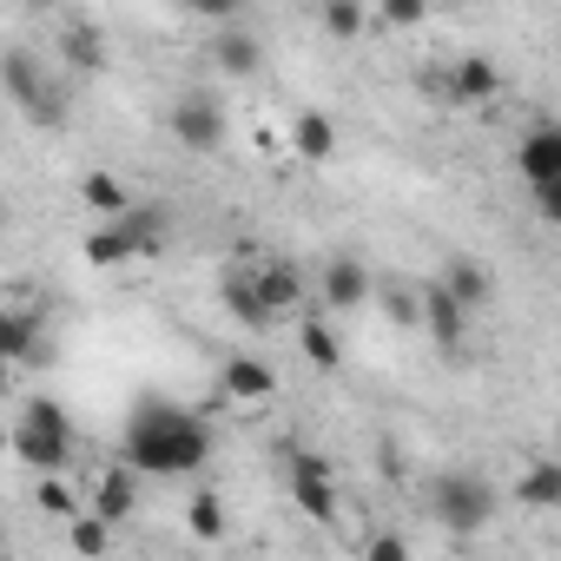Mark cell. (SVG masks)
I'll use <instances>...</instances> for the list:
<instances>
[{"mask_svg": "<svg viewBox=\"0 0 561 561\" xmlns=\"http://www.w3.org/2000/svg\"><path fill=\"white\" fill-rule=\"evenodd\" d=\"M291 152H298L305 165H324V159H337V126H331V113L305 106V113L291 119Z\"/></svg>", "mask_w": 561, "mask_h": 561, "instance_id": "obj_16", "label": "cell"}, {"mask_svg": "<svg viewBox=\"0 0 561 561\" xmlns=\"http://www.w3.org/2000/svg\"><path fill=\"white\" fill-rule=\"evenodd\" d=\"M133 508H139V476H133L126 462H119V469H100V476H93V515L119 528V522H133Z\"/></svg>", "mask_w": 561, "mask_h": 561, "instance_id": "obj_13", "label": "cell"}, {"mask_svg": "<svg viewBox=\"0 0 561 561\" xmlns=\"http://www.w3.org/2000/svg\"><path fill=\"white\" fill-rule=\"evenodd\" d=\"M535 211H541V225H561V185H541L535 192Z\"/></svg>", "mask_w": 561, "mask_h": 561, "instance_id": "obj_32", "label": "cell"}, {"mask_svg": "<svg viewBox=\"0 0 561 561\" xmlns=\"http://www.w3.org/2000/svg\"><path fill=\"white\" fill-rule=\"evenodd\" d=\"M225 522H231V515H225V502H218L211 489H198V495L185 502V528H192L198 541H218V535H225Z\"/></svg>", "mask_w": 561, "mask_h": 561, "instance_id": "obj_25", "label": "cell"}, {"mask_svg": "<svg viewBox=\"0 0 561 561\" xmlns=\"http://www.w3.org/2000/svg\"><path fill=\"white\" fill-rule=\"evenodd\" d=\"M443 285H449V298H456L469 318H476V311L489 305V291H495V285H489V271H482L476 257H443Z\"/></svg>", "mask_w": 561, "mask_h": 561, "instance_id": "obj_18", "label": "cell"}, {"mask_svg": "<svg viewBox=\"0 0 561 561\" xmlns=\"http://www.w3.org/2000/svg\"><path fill=\"white\" fill-rule=\"evenodd\" d=\"M554 462H561V423H554Z\"/></svg>", "mask_w": 561, "mask_h": 561, "instance_id": "obj_33", "label": "cell"}, {"mask_svg": "<svg viewBox=\"0 0 561 561\" xmlns=\"http://www.w3.org/2000/svg\"><path fill=\"white\" fill-rule=\"evenodd\" d=\"M291 502L311 522H337V476L324 456H291Z\"/></svg>", "mask_w": 561, "mask_h": 561, "instance_id": "obj_9", "label": "cell"}, {"mask_svg": "<svg viewBox=\"0 0 561 561\" xmlns=\"http://www.w3.org/2000/svg\"><path fill=\"white\" fill-rule=\"evenodd\" d=\"M211 67H218L225 80H251V73L264 67V41L244 34V27H225V34L211 41Z\"/></svg>", "mask_w": 561, "mask_h": 561, "instance_id": "obj_14", "label": "cell"}, {"mask_svg": "<svg viewBox=\"0 0 561 561\" xmlns=\"http://www.w3.org/2000/svg\"><path fill=\"white\" fill-rule=\"evenodd\" d=\"M318 291H324V311H364L377 285H370V264H364V257L337 251V257H324V271H318Z\"/></svg>", "mask_w": 561, "mask_h": 561, "instance_id": "obj_8", "label": "cell"}, {"mask_svg": "<svg viewBox=\"0 0 561 561\" xmlns=\"http://www.w3.org/2000/svg\"><path fill=\"white\" fill-rule=\"evenodd\" d=\"M54 344H41V318L34 311H8L0 318V357L8 364H41Z\"/></svg>", "mask_w": 561, "mask_h": 561, "instance_id": "obj_17", "label": "cell"}, {"mask_svg": "<svg viewBox=\"0 0 561 561\" xmlns=\"http://www.w3.org/2000/svg\"><path fill=\"white\" fill-rule=\"evenodd\" d=\"M165 211H172V205H159V198H139V205L119 218V231L133 238V251H139V257H159V251H165V238H172V218H165Z\"/></svg>", "mask_w": 561, "mask_h": 561, "instance_id": "obj_15", "label": "cell"}, {"mask_svg": "<svg viewBox=\"0 0 561 561\" xmlns=\"http://www.w3.org/2000/svg\"><path fill=\"white\" fill-rule=\"evenodd\" d=\"M80 198H87V211H100L106 225H119V218L139 205V198H133V192H126L113 172H87V179H80Z\"/></svg>", "mask_w": 561, "mask_h": 561, "instance_id": "obj_21", "label": "cell"}, {"mask_svg": "<svg viewBox=\"0 0 561 561\" xmlns=\"http://www.w3.org/2000/svg\"><path fill=\"white\" fill-rule=\"evenodd\" d=\"M80 251H87V264H126V257H139V251H133V238H126L119 225L87 231V244H80Z\"/></svg>", "mask_w": 561, "mask_h": 561, "instance_id": "obj_26", "label": "cell"}, {"mask_svg": "<svg viewBox=\"0 0 561 561\" xmlns=\"http://www.w3.org/2000/svg\"><path fill=\"white\" fill-rule=\"evenodd\" d=\"M0 87H8V100H14L34 126H60V119H67L60 87L41 73V60H34L27 47H8V54H0Z\"/></svg>", "mask_w": 561, "mask_h": 561, "instance_id": "obj_4", "label": "cell"}, {"mask_svg": "<svg viewBox=\"0 0 561 561\" xmlns=\"http://www.w3.org/2000/svg\"><path fill=\"white\" fill-rule=\"evenodd\" d=\"M383 311H390V324H423V291H383Z\"/></svg>", "mask_w": 561, "mask_h": 561, "instance_id": "obj_30", "label": "cell"}, {"mask_svg": "<svg viewBox=\"0 0 561 561\" xmlns=\"http://www.w3.org/2000/svg\"><path fill=\"white\" fill-rule=\"evenodd\" d=\"M318 21H324L331 41H357V34L370 27V8H357V0H324V14H318Z\"/></svg>", "mask_w": 561, "mask_h": 561, "instance_id": "obj_27", "label": "cell"}, {"mask_svg": "<svg viewBox=\"0 0 561 561\" xmlns=\"http://www.w3.org/2000/svg\"><path fill=\"white\" fill-rule=\"evenodd\" d=\"M298 351H305L324 377H331V370H344V344H337L331 318H318V311H311V318H298Z\"/></svg>", "mask_w": 561, "mask_h": 561, "instance_id": "obj_22", "label": "cell"}, {"mask_svg": "<svg viewBox=\"0 0 561 561\" xmlns=\"http://www.w3.org/2000/svg\"><path fill=\"white\" fill-rule=\"evenodd\" d=\"M225 311L244 324V331H271L277 318L264 311V298H257V285H251V271L238 264V271H225Z\"/></svg>", "mask_w": 561, "mask_h": 561, "instance_id": "obj_19", "label": "cell"}, {"mask_svg": "<svg viewBox=\"0 0 561 561\" xmlns=\"http://www.w3.org/2000/svg\"><path fill=\"white\" fill-rule=\"evenodd\" d=\"M60 60H67L73 73H100V67H106V34H100L93 21H73V27L60 34Z\"/></svg>", "mask_w": 561, "mask_h": 561, "instance_id": "obj_20", "label": "cell"}, {"mask_svg": "<svg viewBox=\"0 0 561 561\" xmlns=\"http://www.w3.org/2000/svg\"><path fill=\"white\" fill-rule=\"evenodd\" d=\"M423 502H430V515H436L456 541L482 535V528L495 522V508H502L495 482H489V476H476V469H436V476H430V489H423Z\"/></svg>", "mask_w": 561, "mask_h": 561, "instance_id": "obj_2", "label": "cell"}, {"mask_svg": "<svg viewBox=\"0 0 561 561\" xmlns=\"http://www.w3.org/2000/svg\"><path fill=\"white\" fill-rule=\"evenodd\" d=\"M383 27H423V8H410V0H390V8H377Z\"/></svg>", "mask_w": 561, "mask_h": 561, "instance_id": "obj_31", "label": "cell"}, {"mask_svg": "<svg viewBox=\"0 0 561 561\" xmlns=\"http://www.w3.org/2000/svg\"><path fill=\"white\" fill-rule=\"evenodd\" d=\"M515 495H522L528 508H561V462H554V456H535V462L522 469Z\"/></svg>", "mask_w": 561, "mask_h": 561, "instance_id": "obj_23", "label": "cell"}, {"mask_svg": "<svg viewBox=\"0 0 561 561\" xmlns=\"http://www.w3.org/2000/svg\"><path fill=\"white\" fill-rule=\"evenodd\" d=\"M67 541H73V554L106 561V548H113V522H100V515L87 508V515H73V522H67Z\"/></svg>", "mask_w": 561, "mask_h": 561, "instance_id": "obj_24", "label": "cell"}, {"mask_svg": "<svg viewBox=\"0 0 561 561\" xmlns=\"http://www.w3.org/2000/svg\"><path fill=\"white\" fill-rule=\"evenodd\" d=\"M430 100H443V106H489L495 93H502V67L489 60V54H456L443 73H423L416 80Z\"/></svg>", "mask_w": 561, "mask_h": 561, "instance_id": "obj_5", "label": "cell"}, {"mask_svg": "<svg viewBox=\"0 0 561 561\" xmlns=\"http://www.w3.org/2000/svg\"><path fill=\"white\" fill-rule=\"evenodd\" d=\"M244 271H251V285H257V298H264V311L277 324H285L291 311H305V271H298V257H257Z\"/></svg>", "mask_w": 561, "mask_h": 561, "instance_id": "obj_7", "label": "cell"}, {"mask_svg": "<svg viewBox=\"0 0 561 561\" xmlns=\"http://www.w3.org/2000/svg\"><path fill=\"white\" fill-rule=\"evenodd\" d=\"M34 502H41L47 515H60V522H73V515H87V508H80V495H73V489H67L60 476H41V489H34Z\"/></svg>", "mask_w": 561, "mask_h": 561, "instance_id": "obj_28", "label": "cell"}, {"mask_svg": "<svg viewBox=\"0 0 561 561\" xmlns=\"http://www.w3.org/2000/svg\"><path fill=\"white\" fill-rule=\"evenodd\" d=\"M423 331H430V344H436V351H449V357L469 344V311L449 298L443 277H430V285H423Z\"/></svg>", "mask_w": 561, "mask_h": 561, "instance_id": "obj_10", "label": "cell"}, {"mask_svg": "<svg viewBox=\"0 0 561 561\" xmlns=\"http://www.w3.org/2000/svg\"><path fill=\"white\" fill-rule=\"evenodd\" d=\"M364 561H410V541L397 528H370L364 535Z\"/></svg>", "mask_w": 561, "mask_h": 561, "instance_id": "obj_29", "label": "cell"}, {"mask_svg": "<svg viewBox=\"0 0 561 561\" xmlns=\"http://www.w3.org/2000/svg\"><path fill=\"white\" fill-rule=\"evenodd\" d=\"M218 383H225V397H238V403H271V390H277V370H271L264 357L238 351V357H225Z\"/></svg>", "mask_w": 561, "mask_h": 561, "instance_id": "obj_12", "label": "cell"}, {"mask_svg": "<svg viewBox=\"0 0 561 561\" xmlns=\"http://www.w3.org/2000/svg\"><path fill=\"white\" fill-rule=\"evenodd\" d=\"M515 172H522L528 192L561 185V126H528L522 146H515Z\"/></svg>", "mask_w": 561, "mask_h": 561, "instance_id": "obj_11", "label": "cell"}, {"mask_svg": "<svg viewBox=\"0 0 561 561\" xmlns=\"http://www.w3.org/2000/svg\"><path fill=\"white\" fill-rule=\"evenodd\" d=\"M225 133H231V126H225V106H218L211 93H198V87L179 93V106H172V139H179L185 152H218Z\"/></svg>", "mask_w": 561, "mask_h": 561, "instance_id": "obj_6", "label": "cell"}, {"mask_svg": "<svg viewBox=\"0 0 561 561\" xmlns=\"http://www.w3.org/2000/svg\"><path fill=\"white\" fill-rule=\"evenodd\" d=\"M211 462V430H205V416H192V410H179V403H165V397H146V403H133V416H126V469L133 476H198Z\"/></svg>", "mask_w": 561, "mask_h": 561, "instance_id": "obj_1", "label": "cell"}, {"mask_svg": "<svg viewBox=\"0 0 561 561\" xmlns=\"http://www.w3.org/2000/svg\"><path fill=\"white\" fill-rule=\"evenodd\" d=\"M14 462H27L34 476H67L73 462V423L54 397H27L21 423H14Z\"/></svg>", "mask_w": 561, "mask_h": 561, "instance_id": "obj_3", "label": "cell"}]
</instances>
